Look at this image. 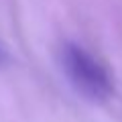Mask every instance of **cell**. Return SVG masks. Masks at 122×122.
<instances>
[{
  "label": "cell",
  "mask_w": 122,
  "mask_h": 122,
  "mask_svg": "<svg viewBox=\"0 0 122 122\" xmlns=\"http://www.w3.org/2000/svg\"><path fill=\"white\" fill-rule=\"evenodd\" d=\"M59 61L73 90L86 100L102 104L114 96V79L110 71L81 45L63 43L59 51Z\"/></svg>",
  "instance_id": "6da1fadb"
},
{
  "label": "cell",
  "mask_w": 122,
  "mask_h": 122,
  "mask_svg": "<svg viewBox=\"0 0 122 122\" xmlns=\"http://www.w3.org/2000/svg\"><path fill=\"white\" fill-rule=\"evenodd\" d=\"M6 59H8V55H6V51H4V49L0 47V67H2V65L6 63Z\"/></svg>",
  "instance_id": "7a4b0ae2"
}]
</instances>
